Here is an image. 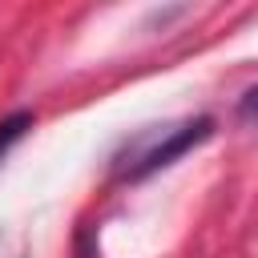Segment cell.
Wrapping results in <instances>:
<instances>
[{"label": "cell", "mask_w": 258, "mask_h": 258, "mask_svg": "<svg viewBox=\"0 0 258 258\" xmlns=\"http://www.w3.org/2000/svg\"><path fill=\"white\" fill-rule=\"evenodd\" d=\"M32 121H36V117H32L28 109H16V113H8V117L0 121V161H4V157L12 153V145L32 129Z\"/></svg>", "instance_id": "obj_2"}, {"label": "cell", "mask_w": 258, "mask_h": 258, "mask_svg": "<svg viewBox=\"0 0 258 258\" xmlns=\"http://www.w3.org/2000/svg\"><path fill=\"white\" fill-rule=\"evenodd\" d=\"M214 133V117H185L177 125H149L125 141V149L113 157V177L117 181H141L165 165H173L181 153L202 145Z\"/></svg>", "instance_id": "obj_1"}]
</instances>
